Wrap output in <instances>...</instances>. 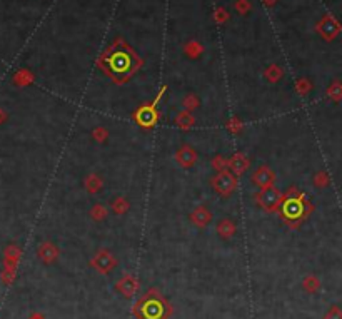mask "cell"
I'll return each instance as SVG.
<instances>
[{
    "mask_svg": "<svg viewBox=\"0 0 342 319\" xmlns=\"http://www.w3.org/2000/svg\"><path fill=\"white\" fill-rule=\"evenodd\" d=\"M102 69L113 82H127L139 69V59L122 42H116L102 57Z\"/></svg>",
    "mask_w": 342,
    "mask_h": 319,
    "instance_id": "cell-1",
    "label": "cell"
},
{
    "mask_svg": "<svg viewBox=\"0 0 342 319\" xmlns=\"http://www.w3.org/2000/svg\"><path fill=\"white\" fill-rule=\"evenodd\" d=\"M277 211L286 224H289L291 228L297 229L299 226L309 217L314 208L312 204L307 201L304 192L297 191L296 187H291L286 192V196H282V201H280Z\"/></svg>",
    "mask_w": 342,
    "mask_h": 319,
    "instance_id": "cell-2",
    "label": "cell"
},
{
    "mask_svg": "<svg viewBox=\"0 0 342 319\" xmlns=\"http://www.w3.org/2000/svg\"><path fill=\"white\" fill-rule=\"evenodd\" d=\"M134 316L137 319H169L172 314V306L160 294L159 289L145 291L139 301L134 304Z\"/></svg>",
    "mask_w": 342,
    "mask_h": 319,
    "instance_id": "cell-3",
    "label": "cell"
},
{
    "mask_svg": "<svg viewBox=\"0 0 342 319\" xmlns=\"http://www.w3.org/2000/svg\"><path fill=\"white\" fill-rule=\"evenodd\" d=\"M256 201L267 212H276L280 205V201H282V194L274 185H267L256 194Z\"/></svg>",
    "mask_w": 342,
    "mask_h": 319,
    "instance_id": "cell-4",
    "label": "cell"
},
{
    "mask_svg": "<svg viewBox=\"0 0 342 319\" xmlns=\"http://www.w3.org/2000/svg\"><path fill=\"white\" fill-rule=\"evenodd\" d=\"M156 102L140 105V107L136 112H134V119H136V122L140 125V127L150 129V127L156 125L157 119H159V112L156 110Z\"/></svg>",
    "mask_w": 342,
    "mask_h": 319,
    "instance_id": "cell-5",
    "label": "cell"
},
{
    "mask_svg": "<svg viewBox=\"0 0 342 319\" xmlns=\"http://www.w3.org/2000/svg\"><path fill=\"white\" fill-rule=\"evenodd\" d=\"M214 191L219 192L220 196H231L237 185V179L231 174L229 171H220L219 174L212 179Z\"/></svg>",
    "mask_w": 342,
    "mask_h": 319,
    "instance_id": "cell-6",
    "label": "cell"
},
{
    "mask_svg": "<svg viewBox=\"0 0 342 319\" xmlns=\"http://www.w3.org/2000/svg\"><path fill=\"white\" fill-rule=\"evenodd\" d=\"M90 266L97 272H100V274H109L117 266V259L113 257L109 251H99L90 261Z\"/></svg>",
    "mask_w": 342,
    "mask_h": 319,
    "instance_id": "cell-7",
    "label": "cell"
},
{
    "mask_svg": "<svg viewBox=\"0 0 342 319\" xmlns=\"http://www.w3.org/2000/svg\"><path fill=\"white\" fill-rule=\"evenodd\" d=\"M116 289L120 292V294H124L125 297H130L132 294H136L137 289H139L137 277H134V276H130V274L122 276V277H120L119 281H117Z\"/></svg>",
    "mask_w": 342,
    "mask_h": 319,
    "instance_id": "cell-8",
    "label": "cell"
},
{
    "mask_svg": "<svg viewBox=\"0 0 342 319\" xmlns=\"http://www.w3.org/2000/svg\"><path fill=\"white\" fill-rule=\"evenodd\" d=\"M252 182L257 184L260 189L267 187V185H272L274 182V172L267 167V165H260V167L252 174Z\"/></svg>",
    "mask_w": 342,
    "mask_h": 319,
    "instance_id": "cell-9",
    "label": "cell"
},
{
    "mask_svg": "<svg viewBox=\"0 0 342 319\" xmlns=\"http://www.w3.org/2000/svg\"><path fill=\"white\" fill-rule=\"evenodd\" d=\"M196 159H197V156L191 145H182L176 154V161L182 165V167H192L194 162H196Z\"/></svg>",
    "mask_w": 342,
    "mask_h": 319,
    "instance_id": "cell-10",
    "label": "cell"
},
{
    "mask_svg": "<svg viewBox=\"0 0 342 319\" xmlns=\"http://www.w3.org/2000/svg\"><path fill=\"white\" fill-rule=\"evenodd\" d=\"M37 256L42 259L45 264H52L59 257V249L52 242H42L37 251Z\"/></svg>",
    "mask_w": 342,
    "mask_h": 319,
    "instance_id": "cell-11",
    "label": "cell"
},
{
    "mask_svg": "<svg viewBox=\"0 0 342 319\" xmlns=\"http://www.w3.org/2000/svg\"><path fill=\"white\" fill-rule=\"evenodd\" d=\"M212 219V214L209 211H207L205 208H197L196 211H194L192 214V221L194 224L200 226V228H204V226H207V222H209Z\"/></svg>",
    "mask_w": 342,
    "mask_h": 319,
    "instance_id": "cell-12",
    "label": "cell"
},
{
    "mask_svg": "<svg viewBox=\"0 0 342 319\" xmlns=\"http://www.w3.org/2000/svg\"><path fill=\"white\" fill-rule=\"evenodd\" d=\"M217 232H219L220 237L229 239V237H232L234 234H236V224L231 222L229 219H224V221H220L217 224Z\"/></svg>",
    "mask_w": 342,
    "mask_h": 319,
    "instance_id": "cell-13",
    "label": "cell"
},
{
    "mask_svg": "<svg viewBox=\"0 0 342 319\" xmlns=\"http://www.w3.org/2000/svg\"><path fill=\"white\" fill-rule=\"evenodd\" d=\"M302 288L304 291L311 292V294H314V292H317L320 289V281L319 277L316 276H306L304 281H302Z\"/></svg>",
    "mask_w": 342,
    "mask_h": 319,
    "instance_id": "cell-14",
    "label": "cell"
},
{
    "mask_svg": "<svg viewBox=\"0 0 342 319\" xmlns=\"http://www.w3.org/2000/svg\"><path fill=\"white\" fill-rule=\"evenodd\" d=\"M247 159L244 157V154H236L232 157V161H231V165L234 167V171L237 172V174H240V172H242L245 167H247Z\"/></svg>",
    "mask_w": 342,
    "mask_h": 319,
    "instance_id": "cell-15",
    "label": "cell"
},
{
    "mask_svg": "<svg viewBox=\"0 0 342 319\" xmlns=\"http://www.w3.org/2000/svg\"><path fill=\"white\" fill-rule=\"evenodd\" d=\"M327 96L332 99L334 102H340L342 101V84L340 82H334L329 89H327Z\"/></svg>",
    "mask_w": 342,
    "mask_h": 319,
    "instance_id": "cell-16",
    "label": "cell"
},
{
    "mask_svg": "<svg viewBox=\"0 0 342 319\" xmlns=\"http://www.w3.org/2000/svg\"><path fill=\"white\" fill-rule=\"evenodd\" d=\"M329 182H331V179H329V176L326 174V172H317L316 176H314V185H317L319 189H324V187H327L329 185Z\"/></svg>",
    "mask_w": 342,
    "mask_h": 319,
    "instance_id": "cell-17",
    "label": "cell"
},
{
    "mask_svg": "<svg viewBox=\"0 0 342 319\" xmlns=\"http://www.w3.org/2000/svg\"><path fill=\"white\" fill-rule=\"evenodd\" d=\"M176 122H177L179 125H184V127H189V125H192V124H194V119H192L189 114H187V112H184V114L177 116Z\"/></svg>",
    "mask_w": 342,
    "mask_h": 319,
    "instance_id": "cell-18",
    "label": "cell"
},
{
    "mask_svg": "<svg viewBox=\"0 0 342 319\" xmlns=\"http://www.w3.org/2000/svg\"><path fill=\"white\" fill-rule=\"evenodd\" d=\"M324 319H342V309L337 308V306H332V308L327 311Z\"/></svg>",
    "mask_w": 342,
    "mask_h": 319,
    "instance_id": "cell-19",
    "label": "cell"
},
{
    "mask_svg": "<svg viewBox=\"0 0 342 319\" xmlns=\"http://www.w3.org/2000/svg\"><path fill=\"white\" fill-rule=\"evenodd\" d=\"M29 319H45V316H44V314H40V312H33V314H32Z\"/></svg>",
    "mask_w": 342,
    "mask_h": 319,
    "instance_id": "cell-20",
    "label": "cell"
}]
</instances>
